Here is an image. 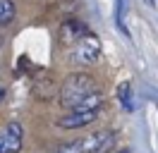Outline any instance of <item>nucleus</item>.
I'll return each instance as SVG.
<instances>
[{
	"mask_svg": "<svg viewBox=\"0 0 158 153\" xmlns=\"http://www.w3.org/2000/svg\"><path fill=\"white\" fill-rule=\"evenodd\" d=\"M101 91L96 89L91 74L86 72H72L65 79V84L60 89V105L62 108H79V105H101Z\"/></svg>",
	"mask_w": 158,
	"mask_h": 153,
	"instance_id": "nucleus-1",
	"label": "nucleus"
},
{
	"mask_svg": "<svg viewBox=\"0 0 158 153\" xmlns=\"http://www.w3.org/2000/svg\"><path fill=\"white\" fill-rule=\"evenodd\" d=\"M113 143H115V134L108 132V129H101V132L86 134L81 139H74V141L60 146L55 153H103Z\"/></svg>",
	"mask_w": 158,
	"mask_h": 153,
	"instance_id": "nucleus-2",
	"label": "nucleus"
},
{
	"mask_svg": "<svg viewBox=\"0 0 158 153\" xmlns=\"http://www.w3.org/2000/svg\"><path fill=\"white\" fill-rule=\"evenodd\" d=\"M98 57H101V41H98L96 34L84 31L79 38H74V48H72V53H69V60H72L74 65L89 67V65H94Z\"/></svg>",
	"mask_w": 158,
	"mask_h": 153,
	"instance_id": "nucleus-3",
	"label": "nucleus"
},
{
	"mask_svg": "<svg viewBox=\"0 0 158 153\" xmlns=\"http://www.w3.org/2000/svg\"><path fill=\"white\" fill-rule=\"evenodd\" d=\"M101 113V105H79V108H69L67 115H62L58 120V127L62 129H79L91 124Z\"/></svg>",
	"mask_w": 158,
	"mask_h": 153,
	"instance_id": "nucleus-4",
	"label": "nucleus"
},
{
	"mask_svg": "<svg viewBox=\"0 0 158 153\" xmlns=\"http://www.w3.org/2000/svg\"><path fill=\"white\" fill-rule=\"evenodd\" d=\"M22 139H24V129L19 122H10L2 132H0V153H17L22 148Z\"/></svg>",
	"mask_w": 158,
	"mask_h": 153,
	"instance_id": "nucleus-5",
	"label": "nucleus"
},
{
	"mask_svg": "<svg viewBox=\"0 0 158 153\" xmlns=\"http://www.w3.org/2000/svg\"><path fill=\"white\" fill-rule=\"evenodd\" d=\"M118 98H120V103H122L125 110H132V108H134V103H132V84H129V81H122V84L118 86Z\"/></svg>",
	"mask_w": 158,
	"mask_h": 153,
	"instance_id": "nucleus-6",
	"label": "nucleus"
},
{
	"mask_svg": "<svg viewBox=\"0 0 158 153\" xmlns=\"http://www.w3.org/2000/svg\"><path fill=\"white\" fill-rule=\"evenodd\" d=\"M15 19V2L12 0H0V27H7Z\"/></svg>",
	"mask_w": 158,
	"mask_h": 153,
	"instance_id": "nucleus-7",
	"label": "nucleus"
},
{
	"mask_svg": "<svg viewBox=\"0 0 158 153\" xmlns=\"http://www.w3.org/2000/svg\"><path fill=\"white\" fill-rule=\"evenodd\" d=\"M125 14H127V0H118V12H115V19H118V27L127 34V27H125Z\"/></svg>",
	"mask_w": 158,
	"mask_h": 153,
	"instance_id": "nucleus-8",
	"label": "nucleus"
},
{
	"mask_svg": "<svg viewBox=\"0 0 158 153\" xmlns=\"http://www.w3.org/2000/svg\"><path fill=\"white\" fill-rule=\"evenodd\" d=\"M103 153H106V151H103ZM113 153H129V151H127V148H122V151H113Z\"/></svg>",
	"mask_w": 158,
	"mask_h": 153,
	"instance_id": "nucleus-9",
	"label": "nucleus"
}]
</instances>
